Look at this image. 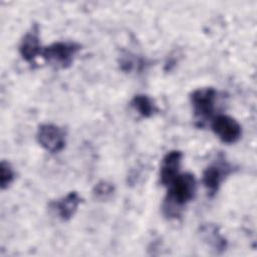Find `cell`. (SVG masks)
<instances>
[{
    "label": "cell",
    "mask_w": 257,
    "mask_h": 257,
    "mask_svg": "<svg viewBox=\"0 0 257 257\" xmlns=\"http://www.w3.org/2000/svg\"><path fill=\"white\" fill-rule=\"evenodd\" d=\"M80 47L78 43L73 41H56L43 47L41 56L48 64L63 69L72 64Z\"/></svg>",
    "instance_id": "obj_2"
},
{
    "label": "cell",
    "mask_w": 257,
    "mask_h": 257,
    "mask_svg": "<svg viewBox=\"0 0 257 257\" xmlns=\"http://www.w3.org/2000/svg\"><path fill=\"white\" fill-rule=\"evenodd\" d=\"M183 153L178 150L168 152L161 162L160 183L168 187L180 174V168L183 160Z\"/></svg>",
    "instance_id": "obj_8"
},
{
    "label": "cell",
    "mask_w": 257,
    "mask_h": 257,
    "mask_svg": "<svg viewBox=\"0 0 257 257\" xmlns=\"http://www.w3.org/2000/svg\"><path fill=\"white\" fill-rule=\"evenodd\" d=\"M42 49L43 47L40 43L39 27L37 24H34L23 36L19 44V53L26 62L33 64L36 57L41 56Z\"/></svg>",
    "instance_id": "obj_7"
},
{
    "label": "cell",
    "mask_w": 257,
    "mask_h": 257,
    "mask_svg": "<svg viewBox=\"0 0 257 257\" xmlns=\"http://www.w3.org/2000/svg\"><path fill=\"white\" fill-rule=\"evenodd\" d=\"M113 190L114 189L112 184L106 181H101L95 185L93 189V195L95 198L99 200H106L108 197L112 195Z\"/></svg>",
    "instance_id": "obj_14"
},
{
    "label": "cell",
    "mask_w": 257,
    "mask_h": 257,
    "mask_svg": "<svg viewBox=\"0 0 257 257\" xmlns=\"http://www.w3.org/2000/svg\"><path fill=\"white\" fill-rule=\"evenodd\" d=\"M130 104L132 108L142 117H151L158 111V107L153 98L146 94L135 95Z\"/></svg>",
    "instance_id": "obj_10"
},
{
    "label": "cell",
    "mask_w": 257,
    "mask_h": 257,
    "mask_svg": "<svg viewBox=\"0 0 257 257\" xmlns=\"http://www.w3.org/2000/svg\"><path fill=\"white\" fill-rule=\"evenodd\" d=\"M81 203V197L77 192H69L65 196L49 203L50 209L62 221L71 219Z\"/></svg>",
    "instance_id": "obj_9"
},
{
    "label": "cell",
    "mask_w": 257,
    "mask_h": 257,
    "mask_svg": "<svg viewBox=\"0 0 257 257\" xmlns=\"http://www.w3.org/2000/svg\"><path fill=\"white\" fill-rule=\"evenodd\" d=\"M203 238L216 250V252H222L227 247L226 239L220 234L218 227L215 225H204L201 228Z\"/></svg>",
    "instance_id": "obj_11"
},
{
    "label": "cell",
    "mask_w": 257,
    "mask_h": 257,
    "mask_svg": "<svg viewBox=\"0 0 257 257\" xmlns=\"http://www.w3.org/2000/svg\"><path fill=\"white\" fill-rule=\"evenodd\" d=\"M167 188L168 192L163 203V213L167 218H178L184 207L196 195V178L191 173H180Z\"/></svg>",
    "instance_id": "obj_1"
},
{
    "label": "cell",
    "mask_w": 257,
    "mask_h": 257,
    "mask_svg": "<svg viewBox=\"0 0 257 257\" xmlns=\"http://www.w3.org/2000/svg\"><path fill=\"white\" fill-rule=\"evenodd\" d=\"M0 171H1V177H0L1 189L5 190L13 182V180L15 178V173H14V170H13L12 166L10 165V163H8L6 161L1 162Z\"/></svg>",
    "instance_id": "obj_13"
},
{
    "label": "cell",
    "mask_w": 257,
    "mask_h": 257,
    "mask_svg": "<svg viewBox=\"0 0 257 257\" xmlns=\"http://www.w3.org/2000/svg\"><path fill=\"white\" fill-rule=\"evenodd\" d=\"M217 99V90L214 87H202L195 89L190 95L195 117L199 121L212 119L214 116L215 103Z\"/></svg>",
    "instance_id": "obj_3"
},
{
    "label": "cell",
    "mask_w": 257,
    "mask_h": 257,
    "mask_svg": "<svg viewBox=\"0 0 257 257\" xmlns=\"http://www.w3.org/2000/svg\"><path fill=\"white\" fill-rule=\"evenodd\" d=\"M211 128L218 139L225 144H234L242 135L240 123L227 114H217L211 119Z\"/></svg>",
    "instance_id": "obj_6"
},
{
    "label": "cell",
    "mask_w": 257,
    "mask_h": 257,
    "mask_svg": "<svg viewBox=\"0 0 257 257\" xmlns=\"http://www.w3.org/2000/svg\"><path fill=\"white\" fill-rule=\"evenodd\" d=\"M119 65L123 71L130 72L133 70H142L146 65V61L143 58H138L136 55L125 54L121 56Z\"/></svg>",
    "instance_id": "obj_12"
},
{
    "label": "cell",
    "mask_w": 257,
    "mask_h": 257,
    "mask_svg": "<svg viewBox=\"0 0 257 257\" xmlns=\"http://www.w3.org/2000/svg\"><path fill=\"white\" fill-rule=\"evenodd\" d=\"M36 139L38 144L51 154L61 152L66 144L65 132L53 123H43L39 125Z\"/></svg>",
    "instance_id": "obj_5"
},
{
    "label": "cell",
    "mask_w": 257,
    "mask_h": 257,
    "mask_svg": "<svg viewBox=\"0 0 257 257\" xmlns=\"http://www.w3.org/2000/svg\"><path fill=\"white\" fill-rule=\"evenodd\" d=\"M233 166L224 159H218L203 172L202 183L210 197L216 195L222 183L233 172Z\"/></svg>",
    "instance_id": "obj_4"
}]
</instances>
